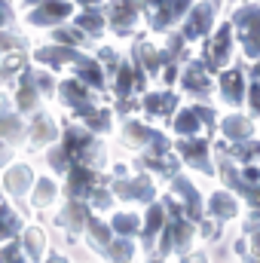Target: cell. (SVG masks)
Returning <instances> with one entry per match:
<instances>
[{"label":"cell","instance_id":"31","mask_svg":"<svg viewBox=\"0 0 260 263\" xmlns=\"http://www.w3.org/2000/svg\"><path fill=\"white\" fill-rule=\"evenodd\" d=\"M135 242L132 239H120V236H114V242L101 251V257H107L110 263H132L135 260Z\"/></svg>","mask_w":260,"mask_h":263},{"label":"cell","instance_id":"15","mask_svg":"<svg viewBox=\"0 0 260 263\" xmlns=\"http://www.w3.org/2000/svg\"><path fill=\"white\" fill-rule=\"evenodd\" d=\"M172 190H175V196H181V202H184V214H187L190 220H202V196H199V190H196L193 181L175 175Z\"/></svg>","mask_w":260,"mask_h":263},{"label":"cell","instance_id":"17","mask_svg":"<svg viewBox=\"0 0 260 263\" xmlns=\"http://www.w3.org/2000/svg\"><path fill=\"white\" fill-rule=\"evenodd\" d=\"M208 214L217 223H227V220H233L239 214V199L233 196L230 190H217V193H211V199H208Z\"/></svg>","mask_w":260,"mask_h":263},{"label":"cell","instance_id":"11","mask_svg":"<svg viewBox=\"0 0 260 263\" xmlns=\"http://www.w3.org/2000/svg\"><path fill=\"white\" fill-rule=\"evenodd\" d=\"M138 15H141V3L138 0H110V9H107V18L114 25L117 34H129L132 28L138 25Z\"/></svg>","mask_w":260,"mask_h":263},{"label":"cell","instance_id":"41","mask_svg":"<svg viewBox=\"0 0 260 263\" xmlns=\"http://www.w3.org/2000/svg\"><path fill=\"white\" fill-rule=\"evenodd\" d=\"M248 107H251V117L260 120V83L248 86Z\"/></svg>","mask_w":260,"mask_h":263},{"label":"cell","instance_id":"45","mask_svg":"<svg viewBox=\"0 0 260 263\" xmlns=\"http://www.w3.org/2000/svg\"><path fill=\"white\" fill-rule=\"evenodd\" d=\"M6 162H9V144L0 138V165H6Z\"/></svg>","mask_w":260,"mask_h":263},{"label":"cell","instance_id":"38","mask_svg":"<svg viewBox=\"0 0 260 263\" xmlns=\"http://www.w3.org/2000/svg\"><path fill=\"white\" fill-rule=\"evenodd\" d=\"M233 153H236V159L239 162H254V159H260V141H242V144H236L233 147Z\"/></svg>","mask_w":260,"mask_h":263},{"label":"cell","instance_id":"47","mask_svg":"<svg viewBox=\"0 0 260 263\" xmlns=\"http://www.w3.org/2000/svg\"><path fill=\"white\" fill-rule=\"evenodd\" d=\"M251 77H254V83H260V62L251 67Z\"/></svg>","mask_w":260,"mask_h":263},{"label":"cell","instance_id":"16","mask_svg":"<svg viewBox=\"0 0 260 263\" xmlns=\"http://www.w3.org/2000/svg\"><path fill=\"white\" fill-rule=\"evenodd\" d=\"M55 138H59V126L52 123V117H49L46 110H40V114L31 120V126H28V141H31V147H49Z\"/></svg>","mask_w":260,"mask_h":263},{"label":"cell","instance_id":"44","mask_svg":"<svg viewBox=\"0 0 260 263\" xmlns=\"http://www.w3.org/2000/svg\"><path fill=\"white\" fill-rule=\"evenodd\" d=\"M181 263H208V254H202V251H190V254H184Z\"/></svg>","mask_w":260,"mask_h":263},{"label":"cell","instance_id":"23","mask_svg":"<svg viewBox=\"0 0 260 263\" xmlns=\"http://www.w3.org/2000/svg\"><path fill=\"white\" fill-rule=\"evenodd\" d=\"M220 132L227 135V141L242 144V141H251V138H254V123H251L248 117H242V114H230V117L220 123Z\"/></svg>","mask_w":260,"mask_h":263},{"label":"cell","instance_id":"33","mask_svg":"<svg viewBox=\"0 0 260 263\" xmlns=\"http://www.w3.org/2000/svg\"><path fill=\"white\" fill-rule=\"evenodd\" d=\"M77 28H80L83 34L89 31V37H101V34H104V15H101L98 9H86V12L77 15Z\"/></svg>","mask_w":260,"mask_h":263},{"label":"cell","instance_id":"9","mask_svg":"<svg viewBox=\"0 0 260 263\" xmlns=\"http://www.w3.org/2000/svg\"><path fill=\"white\" fill-rule=\"evenodd\" d=\"M59 95H62V101H65V107H70L73 114H80V117H86L89 110H95L98 104L92 101V95H89V86L86 83H80V80H65L62 86H59Z\"/></svg>","mask_w":260,"mask_h":263},{"label":"cell","instance_id":"49","mask_svg":"<svg viewBox=\"0 0 260 263\" xmlns=\"http://www.w3.org/2000/svg\"><path fill=\"white\" fill-rule=\"evenodd\" d=\"M77 3H83V6H95V3H101V0H77Z\"/></svg>","mask_w":260,"mask_h":263},{"label":"cell","instance_id":"13","mask_svg":"<svg viewBox=\"0 0 260 263\" xmlns=\"http://www.w3.org/2000/svg\"><path fill=\"white\" fill-rule=\"evenodd\" d=\"M181 86H184V92H190L196 98H208L211 95V73L205 70V65L190 62L184 77H181Z\"/></svg>","mask_w":260,"mask_h":263},{"label":"cell","instance_id":"3","mask_svg":"<svg viewBox=\"0 0 260 263\" xmlns=\"http://www.w3.org/2000/svg\"><path fill=\"white\" fill-rule=\"evenodd\" d=\"M214 15H217V0H205V3H199L193 6L190 12H187V22H184V40H202L205 34H211V22H214Z\"/></svg>","mask_w":260,"mask_h":263},{"label":"cell","instance_id":"27","mask_svg":"<svg viewBox=\"0 0 260 263\" xmlns=\"http://www.w3.org/2000/svg\"><path fill=\"white\" fill-rule=\"evenodd\" d=\"M59 199V184L52 178H40L34 181V193H31V205L40 211V208H52Z\"/></svg>","mask_w":260,"mask_h":263},{"label":"cell","instance_id":"28","mask_svg":"<svg viewBox=\"0 0 260 263\" xmlns=\"http://www.w3.org/2000/svg\"><path fill=\"white\" fill-rule=\"evenodd\" d=\"M86 230H89V245H92L98 254H101V251L114 242V230H110V223H104L101 217H89Z\"/></svg>","mask_w":260,"mask_h":263},{"label":"cell","instance_id":"39","mask_svg":"<svg viewBox=\"0 0 260 263\" xmlns=\"http://www.w3.org/2000/svg\"><path fill=\"white\" fill-rule=\"evenodd\" d=\"M89 205H95V211H107L114 205V190L110 187H95L92 196H89Z\"/></svg>","mask_w":260,"mask_h":263},{"label":"cell","instance_id":"12","mask_svg":"<svg viewBox=\"0 0 260 263\" xmlns=\"http://www.w3.org/2000/svg\"><path fill=\"white\" fill-rule=\"evenodd\" d=\"M34 181L37 178H34V172H31L28 162H15V165H9L3 172V190L12 199H22L28 190H34Z\"/></svg>","mask_w":260,"mask_h":263},{"label":"cell","instance_id":"2","mask_svg":"<svg viewBox=\"0 0 260 263\" xmlns=\"http://www.w3.org/2000/svg\"><path fill=\"white\" fill-rule=\"evenodd\" d=\"M73 15V3L70 0H40L28 15H25V22L28 25H34V28H59L62 22H67Z\"/></svg>","mask_w":260,"mask_h":263},{"label":"cell","instance_id":"42","mask_svg":"<svg viewBox=\"0 0 260 263\" xmlns=\"http://www.w3.org/2000/svg\"><path fill=\"white\" fill-rule=\"evenodd\" d=\"M202 239H217L220 236V223L217 220H202V233H199Z\"/></svg>","mask_w":260,"mask_h":263},{"label":"cell","instance_id":"6","mask_svg":"<svg viewBox=\"0 0 260 263\" xmlns=\"http://www.w3.org/2000/svg\"><path fill=\"white\" fill-rule=\"evenodd\" d=\"M190 3L193 0H162L159 6L147 9V25L153 31H165L172 22H178V18H184L190 12Z\"/></svg>","mask_w":260,"mask_h":263},{"label":"cell","instance_id":"19","mask_svg":"<svg viewBox=\"0 0 260 263\" xmlns=\"http://www.w3.org/2000/svg\"><path fill=\"white\" fill-rule=\"evenodd\" d=\"M22 251H25L28 263L46 260V233L40 227H25L22 230Z\"/></svg>","mask_w":260,"mask_h":263},{"label":"cell","instance_id":"22","mask_svg":"<svg viewBox=\"0 0 260 263\" xmlns=\"http://www.w3.org/2000/svg\"><path fill=\"white\" fill-rule=\"evenodd\" d=\"M202 114H199V104L193 107H181L178 114H175V120H172V132H178L181 138H196L199 132H202Z\"/></svg>","mask_w":260,"mask_h":263},{"label":"cell","instance_id":"43","mask_svg":"<svg viewBox=\"0 0 260 263\" xmlns=\"http://www.w3.org/2000/svg\"><path fill=\"white\" fill-rule=\"evenodd\" d=\"M12 18H15V12H12V6H9L6 0H0V28H6V25H12Z\"/></svg>","mask_w":260,"mask_h":263},{"label":"cell","instance_id":"21","mask_svg":"<svg viewBox=\"0 0 260 263\" xmlns=\"http://www.w3.org/2000/svg\"><path fill=\"white\" fill-rule=\"evenodd\" d=\"M141 104H144V110H147L150 117H156V120H169L172 110L178 107V95H175V92H147Z\"/></svg>","mask_w":260,"mask_h":263},{"label":"cell","instance_id":"4","mask_svg":"<svg viewBox=\"0 0 260 263\" xmlns=\"http://www.w3.org/2000/svg\"><path fill=\"white\" fill-rule=\"evenodd\" d=\"M230 55H233V28L224 25V28L211 37V43H208V52H205V70L214 73V70L227 67L230 65Z\"/></svg>","mask_w":260,"mask_h":263},{"label":"cell","instance_id":"10","mask_svg":"<svg viewBox=\"0 0 260 263\" xmlns=\"http://www.w3.org/2000/svg\"><path fill=\"white\" fill-rule=\"evenodd\" d=\"M208 153H211L208 138H199V135H196V138H184V141H181V156H184V162L193 165V168H199L202 175H211V172H214Z\"/></svg>","mask_w":260,"mask_h":263},{"label":"cell","instance_id":"20","mask_svg":"<svg viewBox=\"0 0 260 263\" xmlns=\"http://www.w3.org/2000/svg\"><path fill=\"white\" fill-rule=\"evenodd\" d=\"M70 67H73V73H77L80 83H86V86H92V89H104V67H101L98 59L80 55Z\"/></svg>","mask_w":260,"mask_h":263},{"label":"cell","instance_id":"34","mask_svg":"<svg viewBox=\"0 0 260 263\" xmlns=\"http://www.w3.org/2000/svg\"><path fill=\"white\" fill-rule=\"evenodd\" d=\"M248 236H251V245L245 239H239L236 251H239V257L245 263H260V230H248Z\"/></svg>","mask_w":260,"mask_h":263},{"label":"cell","instance_id":"46","mask_svg":"<svg viewBox=\"0 0 260 263\" xmlns=\"http://www.w3.org/2000/svg\"><path fill=\"white\" fill-rule=\"evenodd\" d=\"M43 263H70V260H67L65 254H49V257H46Z\"/></svg>","mask_w":260,"mask_h":263},{"label":"cell","instance_id":"50","mask_svg":"<svg viewBox=\"0 0 260 263\" xmlns=\"http://www.w3.org/2000/svg\"><path fill=\"white\" fill-rule=\"evenodd\" d=\"M144 263H165L162 257H150V260H144Z\"/></svg>","mask_w":260,"mask_h":263},{"label":"cell","instance_id":"37","mask_svg":"<svg viewBox=\"0 0 260 263\" xmlns=\"http://www.w3.org/2000/svg\"><path fill=\"white\" fill-rule=\"evenodd\" d=\"M86 37L89 34H83L80 28H55V43H62V46H70V49H77V46H83L86 43Z\"/></svg>","mask_w":260,"mask_h":263},{"label":"cell","instance_id":"18","mask_svg":"<svg viewBox=\"0 0 260 263\" xmlns=\"http://www.w3.org/2000/svg\"><path fill=\"white\" fill-rule=\"evenodd\" d=\"M89 205L83 202V199H70L65 208H62V214H59V223L70 230V233H80V230H86V223H89Z\"/></svg>","mask_w":260,"mask_h":263},{"label":"cell","instance_id":"8","mask_svg":"<svg viewBox=\"0 0 260 263\" xmlns=\"http://www.w3.org/2000/svg\"><path fill=\"white\" fill-rule=\"evenodd\" d=\"M217 92H220V101L230 104V107H242V101L248 98V83H245V73L230 67L220 73V83H217Z\"/></svg>","mask_w":260,"mask_h":263},{"label":"cell","instance_id":"32","mask_svg":"<svg viewBox=\"0 0 260 263\" xmlns=\"http://www.w3.org/2000/svg\"><path fill=\"white\" fill-rule=\"evenodd\" d=\"M25 126H22V120L12 114V110H3L0 114V138L6 141V144H18L22 138H25Z\"/></svg>","mask_w":260,"mask_h":263},{"label":"cell","instance_id":"7","mask_svg":"<svg viewBox=\"0 0 260 263\" xmlns=\"http://www.w3.org/2000/svg\"><path fill=\"white\" fill-rule=\"evenodd\" d=\"M114 196H120V202H153L156 187L150 178H120L110 184Z\"/></svg>","mask_w":260,"mask_h":263},{"label":"cell","instance_id":"36","mask_svg":"<svg viewBox=\"0 0 260 263\" xmlns=\"http://www.w3.org/2000/svg\"><path fill=\"white\" fill-rule=\"evenodd\" d=\"M25 77L34 83V89H37L43 98H52V95H55V80H52L49 70H28Z\"/></svg>","mask_w":260,"mask_h":263},{"label":"cell","instance_id":"25","mask_svg":"<svg viewBox=\"0 0 260 263\" xmlns=\"http://www.w3.org/2000/svg\"><path fill=\"white\" fill-rule=\"evenodd\" d=\"M141 217H138V211H117L114 217H110V230H114V236H120V239H135L138 233H141Z\"/></svg>","mask_w":260,"mask_h":263},{"label":"cell","instance_id":"26","mask_svg":"<svg viewBox=\"0 0 260 263\" xmlns=\"http://www.w3.org/2000/svg\"><path fill=\"white\" fill-rule=\"evenodd\" d=\"M40 92L34 89V83L22 73V80H18V86H15V107L18 110H25V114H34L37 107H40Z\"/></svg>","mask_w":260,"mask_h":263},{"label":"cell","instance_id":"24","mask_svg":"<svg viewBox=\"0 0 260 263\" xmlns=\"http://www.w3.org/2000/svg\"><path fill=\"white\" fill-rule=\"evenodd\" d=\"M162 227H165V205L156 202V205H150V211H147V217L141 223V239H144L147 251L153 248V239H156V233H162Z\"/></svg>","mask_w":260,"mask_h":263},{"label":"cell","instance_id":"29","mask_svg":"<svg viewBox=\"0 0 260 263\" xmlns=\"http://www.w3.org/2000/svg\"><path fill=\"white\" fill-rule=\"evenodd\" d=\"M25 227H22V217L0 199V245H6V242H12L15 239V233H22Z\"/></svg>","mask_w":260,"mask_h":263},{"label":"cell","instance_id":"30","mask_svg":"<svg viewBox=\"0 0 260 263\" xmlns=\"http://www.w3.org/2000/svg\"><path fill=\"white\" fill-rule=\"evenodd\" d=\"M162 52L159 49H153L150 43H141V46H135V65L141 67L144 73H150V77H156V70L162 67Z\"/></svg>","mask_w":260,"mask_h":263},{"label":"cell","instance_id":"48","mask_svg":"<svg viewBox=\"0 0 260 263\" xmlns=\"http://www.w3.org/2000/svg\"><path fill=\"white\" fill-rule=\"evenodd\" d=\"M159 3H162V0H144V6H150V9H153V6H159Z\"/></svg>","mask_w":260,"mask_h":263},{"label":"cell","instance_id":"1","mask_svg":"<svg viewBox=\"0 0 260 263\" xmlns=\"http://www.w3.org/2000/svg\"><path fill=\"white\" fill-rule=\"evenodd\" d=\"M233 25L239 31V49L245 59H260V6H242L233 15Z\"/></svg>","mask_w":260,"mask_h":263},{"label":"cell","instance_id":"14","mask_svg":"<svg viewBox=\"0 0 260 263\" xmlns=\"http://www.w3.org/2000/svg\"><path fill=\"white\" fill-rule=\"evenodd\" d=\"M34 59H37V65H46V67H52V70H62L65 65H73V62L80 59V52L70 49V46H62V43H52V46H40V49L34 52Z\"/></svg>","mask_w":260,"mask_h":263},{"label":"cell","instance_id":"5","mask_svg":"<svg viewBox=\"0 0 260 263\" xmlns=\"http://www.w3.org/2000/svg\"><path fill=\"white\" fill-rule=\"evenodd\" d=\"M95 172L86 162H70L67 168V181H65V193L67 199H89L95 190Z\"/></svg>","mask_w":260,"mask_h":263},{"label":"cell","instance_id":"40","mask_svg":"<svg viewBox=\"0 0 260 263\" xmlns=\"http://www.w3.org/2000/svg\"><path fill=\"white\" fill-rule=\"evenodd\" d=\"M0 263H28V257L15 242H6V245H0Z\"/></svg>","mask_w":260,"mask_h":263},{"label":"cell","instance_id":"35","mask_svg":"<svg viewBox=\"0 0 260 263\" xmlns=\"http://www.w3.org/2000/svg\"><path fill=\"white\" fill-rule=\"evenodd\" d=\"M83 120H86L89 132H110L114 114H110V107H95V110H89V114H86Z\"/></svg>","mask_w":260,"mask_h":263}]
</instances>
